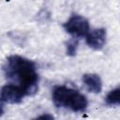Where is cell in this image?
Wrapping results in <instances>:
<instances>
[{
	"instance_id": "1",
	"label": "cell",
	"mask_w": 120,
	"mask_h": 120,
	"mask_svg": "<svg viewBox=\"0 0 120 120\" xmlns=\"http://www.w3.org/2000/svg\"><path fill=\"white\" fill-rule=\"evenodd\" d=\"M3 71L6 78L20 86L25 96H34L38 90V74L36 63L20 55H10L7 58Z\"/></svg>"
},
{
	"instance_id": "2",
	"label": "cell",
	"mask_w": 120,
	"mask_h": 120,
	"mask_svg": "<svg viewBox=\"0 0 120 120\" xmlns=\"http://www.w3.org/2000/svg\"><path fill=\"white\" fill-rule=\"evenodd\" d=\"M53 104L57 108L68 109L75 112H82L87 108V99L76 89L66 85L54 86L52 93Z\"/></svg>"
},
{
	"instance_id": "3",
	"label": "cell",
	"mask_w": 120,
	"mask_h": 120,
	"mask_svg": "<svg viewBox=\"0 0 120 120\" xmlns=\"http://www.w3.org/2000/svg\"><path fill=\"white\" fill-rule=\"evenodd\" d=\"M63 28L67 33L72 36V38H80L86 37L89 33V22L83 16L73 14L63 24Z\"/></svg>"
},
{
	"instance_id": "4",
	"label": "cell",
	"mask_w": 120,
	"mask_h": 120,
	"mask_svg": "<svg viewBox=\"0 0 120 120\" xmlns=\"http://www.w3.org/2000/svg\"><path fill=\"white\" fill-rule=\"evenodd\" d=\"M26 96L23 90L14 83H8L1 89V103L19 104L22 101V98Z\"/></svg>"
},
{
	"instance_id": "5",
	"label": "cell",
	"mask_w": 120,
	"mask_h": 120,
	"mask_svg": "<svg viewBox=\"0 0 120 120\" xmlns=\"http://www.w3.org/2000/svg\"><path fill=\"white\" fill-rule=\"evenodd\" d=\"M106 29L104 28H97L89 32L85 37L86 44L95 51L101 50L106 42Z\"/></svg>"
},
{
	"instance_id": "6",
	"label": "cell",
	"mask_w": 120,
	"mask_h": 120,
	"mask_svg": "<svg viewBox=\"0 0 120 120\" xmlns=\"http://www.w3.org/2000/svg\"><path fill=\"white\" fill-rule=\"evenodd\" d=\"M82 82L87 90L94 94H98L102 90V81L96 73H85L82 75Z\"/></svg>"
},
{
	"instance_id": "7",
	"label": "cell",
	"mask_w": 120,
	"mask_h": 120,
	"mask_svg": "<svg viewBox=\"0 0 120 120\" xmlns=\"http://www.w3.org/2000/svg\"><path fill=\"white\" fill-rule=\"evenodd\" d=\"M105 102L108 105H120V87L110 91L105 98Z\"/></svg>"
},
{
	"instance_id": "8",
	"label": "cell",
	"mask_w": 120,
	"mask_h": 120,
	"mask_svg": "<svg viewBox=\"0 0 120 120\" xmlns=\"http://www.w3.org/2000/svg\"><path fill=\"white\" fill-rule=\"evenodd\" d=\"M78 38H72L66 42V52L68 56H74L78 49Z\"/></svg>"
},
{
	"instance_id": "9",
	"label": "cell",
	"mask_w": 120,
	"mask_h": 120,
	"mask_svg": "<svg viewBox=\"0 0 120 120\" xmlns=\"http://www.w3.org/2000/svg\"><path fill=\"white\" fill-rule=\"evenodd\" d=\"M37 118L38 119H53V116L50 115V114H42V115L38 116Z\"/></svg>"
}]
</instances>
